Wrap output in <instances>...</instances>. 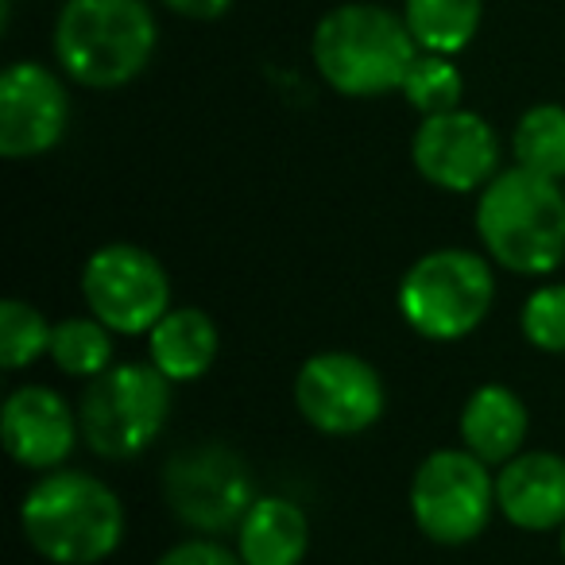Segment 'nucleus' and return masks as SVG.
Listing matches in <instances>:
<instances>
[{"instance_id":"a878e982","label":"nucleus","mask_w":565,"mask_h":565,"mask_svg":"<svg viewBox=\"0 0 565 565\" xmlns=\"http://www.w3.org/2000/svg\"><path fill=\"white\" fill-rule=\"evenodd\" d=\"M562 554H565V526H562Z\"/></svg>"},{"instance_id":"f8f14e48","label":"nucleus","mask_w":565,"mask_h":565,"mask_svg":"<svg viewBox=\"0 0 565 565\" xmlns=\"http://www.w3.org/2000/svg\"><path fill=\"white\" fill-rule=\"evenodd\" d=\"M71 97L55 71L40 63H12L0 74V156L35 159L66 132Z\"/></svg>"},{"instance_id":"0eeeda50","label":"nucleus","mask_w":565,"mask_h":565,"mask_svg":"<svg viewBox=\"0 0 565 565\" xmlns=\"http://www.w3.org/2000/svg\"><path fill=\"white\" fill-rule=\"evenodd\" d=\"M495 511V480L469 449H438L415 469L411 515L438 546H465L480 539Z\"/></svg>"},{"instance_id":"ddd939ff","label":"nucleus","mask_w":565,"mask_h":565,"mask_svg":"<svg viewBox=\"0 0 565 565\" xmlns=\"http://www.w3.org/2000/svg\"><path fill=\"white\" fill-rule=\"evenodd\" d=\"M0 434H4V449H9V457L17 465H24V469H58L74 454L82 423L58 392L28 384L4 399Z\"/></svg>"},{"instance_id":"6ab92c4d","label":"nucleus","mask_w":565,"mask_h":565,"mask_svg":"<svg viewBox=\"0 0 565 565\" xmlns=\"http://www.w3.org/2000/svg\"><path fill=\"white\" fill-rule=\"evenodd\" d=\"M515 167H526L546 179H565V109L562 105H534L519 117L511 136Z\"/></svg>"},{"instance_id":"a211bd4d","label":"nucleus","mask_w":565,"mask_h":565,"mask_svg":"<svg viewBox=\"0 0 565 565\" xmlns=\"http://www.w3.org/2000/svg\"><path fill=\"white\" fill-rule=\"evenodd\" d=\"M484 0H403V20L418 51L457 55L477 40Z\"/></svg>"},{"instance_id":"4468645a","label":"nucleus","mask_w":565,"mask_h":565,"mask_svg":"<svg viewBox=\"0 0 565 565\" xmlns=\"http://www.w3.org/2000/svg\"><path fill=\"white\" fill-rule=\"evenodd\" d=\"M495 508L519 531L565 526V457L523 449L495 477Z\"/></svg>"},{"instance_id":"393cba45","label":"nucleus","mask_w":565,"mask_h":565,"mask_svg":"<svg viewBox=\"0 0 565 565\" xmlns=\"http://www.w3.org/2000/svg\"><path fill=\"white\" fill-rule=\"evenodd\" d=\"M163 4L186 20H217L233 9V0H163Z\"/></svg>"},{"instance_id":"f257e3e1","label":"nucleus","mask_w":565,"mask_h":565,"mask_svg":"<svg viewBox=\"0 0 565 565\" xmlns=\"http://www.w3.org/2000/svg\"><path fill=\"white\" fill-rule=\"evenodd\" d=\"M20 531L51 565H97L125 539V503L89 472L51 469L20 503Z\"/></svg>"},{"instance_id":"20e7f679","label":"nucleus","mask_w":565,"mask_h":565,"mask_svg":"<svg viewBox=\"0 0 565 565\" xmlns=\"http://www.w3.org/2000/svg\"><path fill=\"white\" fill-rule=\"evenodd\" d=\"M159 28L143 0H66L55 58L78 86L120 89L148 71Z\"/></svg>"},{"instance_id":"7ed1b4c3","label":"nucleus","mask_w":565,"mask_h":565,"mask_svg":"<svg viewBox=\"0 0 565 565\" xmlns=\"http://www.w3.org/2000/svg\"><path fill=\"white\" fill-rule=\"evenodd\" d=\"M318 74L345 97H384L403 89L418 43L407 20L380 4H341L330 9L310 40Z\"/></svg>"},{"instance_id":"f03ea898","label":"nucleus","mask_w":565,"mask_h":565,"mask_svg":"<svg viewBox=\"0 0 565 565\" xmlns=\"http://www.w3.org/2000/svg\"><path fill=\"white\" fill-rule=\"evenodd\" d=\"M477 233L488 259L515 275H550L565 259V194L526 167L500 171L477 198Z\"/></svg>"},{"instance_id":"39448f33","label":"nucleus","mask_w":565,"mask_h":565,"mask_svg":"<svg viewBox=\"0 0 565 565\" xmlns=\"http://www.w3.org/2000/svg\"><path fill=\"white\" fill-rule=\"evenodd\" d=\"M495 302V275L480 252L438 248L418 256L399 282V315L426 341H461Z\"/></svg>"},{"instance_id":"b1692460","label":"nucleus","mask_w":565,"mask_h":565,"mask_svg":"<svg viewBox=\"0 0 565 565\" xmlns=\"http://www.w3.org/2000/svg\"><path fill=\"white\" fill-rule=\"evenodd\" d=\"M156 565H244L241 554L225 550L221 542H210V539H190V542H179L171 546Z\"/></svg>"},{"instance_id":"423d86ee","label":"nucleus","mask_w":565,"mask_h":565,"mask_svg":"<svg viewBox=\"0 0 565 565\" xmlns=\"http://www.w3.org/2000/svg\"><path fill=\"white\" fill-rule=\"evenodd\" d=\"M171 380L156 364H117L89 380L82 395V438L105 461H128L163 434Z\"/></svg>"},{"instance_id":"dca6fc26","label":"nucleus","mask_w":565,"mask_h":565,"mask_svg":"<svg viewBox=\"0 0 565 565\" xmlns=\"http://www.w3.org/2000/svg\"><path fill=\"white\" fill-rule=\"evenodd\" d=\"M526 430H531L526 403L503 384L477 387L461 407L465 449L484 465H508L515 454H523Z\"/></svg>"},{"instance_id":"f3484780","label":"nucleus","mask_w":565,"mask_h":565,"mask_svg":"<svg viewBox=\"0 0 565 565\" xmlns=\"http://www.w3.org/2000/svg\"><path fill=\"white\" fill-rule=\"evenodd\" d=\"M217 349H221L217 326L198 307L167 310L156 322V330L148 333L151 364H156L171 384L202 380L205 372L213 369V361H217Z\"/></svg>"},{"instance_id":"412c9836","label":"nucleus","mask_w":565,"mask_h":565,"mask_svg":"<svg viewBox=\"0 0 565 565\" xmlns=\"http://www.w3.org/2000/svg\"><path fill=\"white\" fill-rule=\"evenodd\" d=\"M403 97L415 105L423 117L434 113H449L461 109V94H465V78L454 66L449 55H434V51H418V58L411 63L407 78H403Z\"/></svg>"},{"instance_id":"4be33fe9","label":"nucleus","mask_w":565,"mask_h":565,"mask_svg":"<svg viewBox=\"0 0 565 565\" xmlns=\"http://www.w3.org/2000/svg\"><path fill=\"white\" fill-rule=\"evenodd\" d=\"M51 330L47 318L24 299H9L0 307V369L20 372L35 364L43 353H51Z\"/></svg>"},{"instance_id":"9b49d317","label":"nucleus","mask_w":565,"mask_h":565,"mask_svg":"<svg viewBox=\"0 0 565 565\" xmlns=\"http://www.w3.org/2000/svg\"><path fill=\"white\" fill-rule=\"evenodd\" d=\"M415 171L430 186L449 194H469L484 190L495 179L500 167V140L492 125L472 109H449L423 117L415 140H411Z\"/></svg>"},{"instance_id":"aec40b11","label":"nucleus","mask_w":565,"mask_h":565,"mask_svg":"<svg viewBox=\"0 0 565 565\" xmlns=\"http://www.w3.org/2000/svg\"><path fill=\"white\" fill-rule=\"evenodd\" d=\"M109 326L89 318H66L51 330V361L58 372L78 380H94L109 369L113 361V341H109Z\"/></svg>"},{"instance_id":"1a4fd4ad","label":"nucleus","mask_w":565,"mask_h":565,"mask_svg":"<svg viewBox=\"0 0 565 565\" xmlns=\"http://www.w3.org/2000/svg\"><path fill=\"white\" fill-rule=\"evenodd\" d=\"M163 492L171 515L202 534L241 526L244 511L256 503L248 465L217 441L174 454L163 472Z\"/></svg>"},{"instance_id":"5701e85b","label":"nucleus","mask_w":565,"mask_h":565,"mask_svg":"<svg viewBox=\"0 0 565 565\" xmlns=\"http://www.w3.org/2000/svg\"><path fill=\"white\" fill-rule=\"evenodd\" d=\"M523 338L542 353H565V282L539 287L523 302Z\"/></svg>"},{"instance_id":"6e6552de","label":"nucleus","mask_w":565,"mask_h":565,"mask_svg":"<svg viewBox=\"0 0 565 565\" xmlns=\"http://www.w3.org/2000/svg\"><path fill=\"white\" fill-rule=\"evenodd\" d=\"M82 299L113 333H151L171 310V279L140 244H105L82 267Z\"/></svg>"},{"instance_id":"2eb2a0df","label":"nucleus","mask_w":565,"mask_h":565,"mask_svg":"<svg viewBox=\"0 0 565 565\" xmlns=\"http://www.w3.org/2000/svg\"><path fill=\"white\" fill-rule=\"evenodd\" d=\"M310 550V519L287 495H256L236 526L244 565H302Z\"/></svg>"},{"instance_id":"9d476101","label":"nucleus","mask_w":565,"mask_h":565,"mask_svg":"<svg viewBox=\"0 0 565 565\" xmlns=\"http://www.w3.org/2000/svg\"><path fill=\"white\" fill-rule=\"evenodd\" d=\"M384 380L356 353H318L295 376V407L315 430L349 438L384 415Z\"/></svg>"}]
</instances>
